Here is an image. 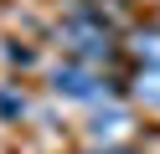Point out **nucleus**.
Wrapping results in <instances>:
<instances>
[{
	"label": "nucleus",
	"mask_w": 160,
	"mask_h": 154,
	"mask_svg": "<svg viewBox=\"0 0 160 154\" xmlns=\"http://www.w3.org/2000/svg\"><path fill=\"white\" fill-rule=\"evenodd\" d=\"M47 92L57 103H78V108H108V103L129 98V82L119 72H98V67H83V62L62 57L47 67Z\"/></svg>",
	"instance_id": "1"
},
{
	"label": "nucleus",
	"mask_w": 160,
	"mask_h": 154,
	"mask_svg": "<svg viewBox=\"0 0 160 154\" xmlns=\"http://www.w3.org/2000/svg\"><path fill=\"white\" fill-rule=\"evenodd\" d=\"M134 113H129V103H108V108H98L93 118H88V139H93V149H103V144H129V133H134Z\"/></svg>",
	"instance_id": "2"
},
{
	"label": "nucleus",
	"mask_w": 160,
	"mask_h": 154,
	"mask_svg": "<svg viewBox=\"0 0 160 154\" xmlns=\"http://www.w3.org/2000/svg\"><path fill=\"white\" fill-rule=\"evenodd\" d=\"M124 62L129 67H160V21H134L124 31Z\"/></svg>",
	"instance_id": "3"
},
{
	"label": "nucleus",
	"mask_w": 160,
	"mask_h": 154,
	"mask_svg": "<svg viewBox=\"0 0 160 154\" xmlns=\"http://www.w3.org/2000/svg\"><path fill=\"white\" fill-rule=\"evenodd\" d=\"M26 118H31V92L16 77H0V123L16 128V123H26Z\"/></svg>",
	"instance_id": "4"
},
{
	"label": "nucleus",
	"mask_w": 160,
	"mask_h": 154,
	"mask_svg": "<svg viewBox=\"0 0 160 154\" xmlns=\"http://www.w3.org/2000/svg\"><path fill=\"white\" fill-rule=\"evenodd\" d=\"M129 98L145 113H160V67H129Z\"/></svg>",
	"instance_id": "5"
},
{
	"label": "nucleus",
	"mask_w": 160,
	"mask_h": 154,
	"mask_svg": "<svg viewBox=\"0 0 160 154\" xmlns=\"http://www.w3.org/2000/svg\"><path fill=\"white\" fill-rule=\"evenodd\" d=\"M0 62L11 72H36L42 67V51L31 46V41H16V36H0Z\"/></svg>",
	"instance_id": "6"
},
{
	"label": "nucleus",
	"mask_w": 160,
	"mask_h": 154,
	"mask_svg": "<svg viewBox=\"0 0 160 154\" xmlns=\"http://www.w3.org/2000/svg\"><path fill=\"white\" fill-rule=\"evenodd\" d=\"M88 154H145V149H134V144H103V149H88Z\"/></svg>",
	"instance_id": "7"
}]
</instances>
